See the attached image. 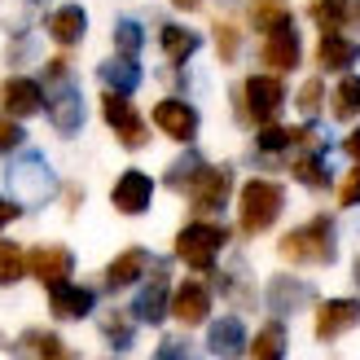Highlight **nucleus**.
Listing matches in <instances>:
<instances>
[{
    "label": "nucleus",
    "mask_w": 360,
    "mask_h": 360,
    "mask_svg": "<svg viewBox=\"0 0 360 360\" xmlns=\"http://www.w3.org/2000/svg\"><path fill=\"white\" fill-rule=\"evenodd\" d=\"M281 259L285 264H312V268H326L338 259V233H334V220L330 215H316V220L290 229L285 238L277 242Z\"/></svg>",
    "instance_id": "nucleus-1"
},
{
    "label": "nucleus",
    "mask_w": 360,
    "mask_h": 360,
    "mask_svg": "<svg viewBox=\"0 0 360 360\" xmlns=\"http://www.w3.org/2000/svg\"><path fill=\"white\" fill-rule=\"evenodd\" d=\"M5 185L13 193V202H22V207H44L53 193H58V176H53L49 167V158L40 150H27V154H18L13 163L5 167Z\"/></svg>",
    "instance_id": "nucleus-2"
},
{
    "label": "nucleus",
    "mask_w": 360,
    "mask_h": 360,
    "mask_svg": "<svg viewBox=\"0 0 360 360\" xmlns=\"http://www.w3.org/2000/svg\"><path fill=\"white\" fill-rule=\"evenodd\" d=\"M285 211V189L277 180H246V189L238 198V220L242 233H268Z\"/></svg>",
    "instance_id": "nucleus-3"
},
{
    "label": "nucleus",
    "mask_w": 360,
    "mask_h": 360,
    "mask_svg": "<svg viewBox=\"0 0 360 360\" xmlns=\"http://www.w3.org/2000/svg\"><path fill=\"white\" fill-rule=\"evenodd\" d=\"M224 242H229V229L224 224H207V220L185 224V229L176 233V259L189 264L193 273H211L215 255L224 250Z\"/></svg>",
    "instance_id": "nucleus-4"
},
{
    "label": "nucleus",
    "mask_w": 360,
    "mask_h": 360,
    "mask_svg": "<svg viewBox=\"0 0 360 360\" xmlns=\"http://www.w3.org/2000/svg\"><path fill=\"white\" fill-rule=\"evenodd\" d=\"M285 105V84L277 75H250L242 84V115L255 123H273Z\"/></svg>",
    "instance_id": "nucleus-5"
},
{
    "label": "nucleus",
    "mask_w": 360,
    "mask_h": 360,
    "mask_svg": "<svg viewBox=\"0 0 360 360\" xmlns=\"http://www.w3.org/2000/svg\"><path fill=\"white\" fill-rule=\"evenodd\" d=\"M172 312V285H167V264L154 259L150 268V281L136 290L132 299V316L141 321V326H163V316Z\"/></svg>",
    "instance_id": "nucleus-6"
},
{
    "label": "nucleus",
    "mask_w": 360,
    "mask_h": 360,
    "mask_svg": "<svg viewBox=\"0 0 360 360\" xmlns=\"http://www.w3.org/2000/svg\"><path fill=\"white\" fill-rule=\"evenodd\" d=\"M101 115H105V123L115 128V136H119L128 150H141V146L150 141L146 119L136 115V105L123 97V93H110V88H105V97H101Z\"/></svg>",
    "instance_id": "nucleus-7"
},
{
    "label": "nucleus",
    "mask_w": 360,
    "mask_h": 360,
    "mask_svg": "<svg viewBox=\"0 0 360 360\" xmlns=\"http://www.w3.org/2000/svg\"><path fill=\"white\" fill-rule=\"evenodd\" d=\"M49 123H53L58 136H75L84 128V97H79V88L70 79L49 88Z\"/></svg>",
    "instance_id": "nucleus-8"
},
{
    "label": "nucleus",
    "mask_w": 360,
    "mask_h": 360,
    "mask_svg": "<svg viewBox=\"0 0 360 360\" xmlns=\"http://www.w3.org/2000/svg\"><path fill=\"white\" fill-rule=\"evenodd\" d=\"M229 189H233V167H207V172L189 185V202H193V211L215 215V211H224Z\"/></svg>",
    "instance_id": "nucleus-9"
},
{
    "label": "nucleus",
    "mask_w": 360,
    "mask_h": 360,
    "mask_svg": "<svg viewBox=\"0 0 360 360\" xmlns=\"http://www.w3.org/2000/svg\"><path fill=\"white\" fill-rule=\"evenodd\" d=\"M154 123H158V132L180 141V146H189V141L198 136V110L189 101H180V97H163L154 105Z\"/></svg>",
    "instance_id": "nucleus-10"
},
{
    "label": "nucleus",
    "mask_w": 360,
    "mask_h": 360,
    "mask_svg": "<svg viewBox=\"0 0 360 360\" xmlns=\"http://www.w3.org/2000/svg\"><path fill=\"white\" fill-rule=\"evenodd\" d=\"M110 202H115V211H123V215H146L150 211V202H154V180L146 176V172H123L119 180H115V189H110Z\"/></svg>",
    "instance_id": "nucleus-11"
},
{
    "label": "nucleus",
    "mask_w": 360,
    "mask_h": 360,
    "mask_svg": "<svg viewBox=\"0 0 360 360\" xmlns=\"http://www.w3.org/2000/svg\"><path fill=\"white\" fill-rule=\"evenodd\" d=\"M299 53H303V40H299V31L290 22V27H277V31L264 35L259 58H264V66L273 70V75H281V70H295L299 66Z\"/></svg>",
    "instance_id": "nucleus-12"
},
{
    "label": "nucleus",
    "mask_w": 360,
    "mask_h": 360,
    "mask_svg": "<svg viewBox=\"0 0 360 360\" xmlns=\"http://www.w3.org/2000/svg\"><path fill=\"white\" fill-rule=\"evenodd\" d=\"M360 326V299H326L316 312V338L321 343H334L338 334H347Z\"/></svg>",
    "instance_id": "nucleus-13"
},
{
    "label": "nucleus",
    "mask_w": 360,
    "mask_h": 360,
    "mask_svg": "<svg viewBox=\"0 0 360 360\" xmlns=\"http://www.w3.org/2000/svg\"><path fill=\"white\" fill-rule=\"evenodd\" d=\"M207 352L220 356V360L246 356V352H250V338H246L242 316H220V321H211V330H207Z\"/></svg>",
    "instance_id": "nucleus-14"
},
{
    "label": "nucleus",
    "mask_w": 360,
    "mask_h": 360,
    "mask_svg": "<svg viewBox=\"0 0 360 360\" xmlns=\"http://www.w3.org/2000/svg\"><path fill=\"white\" fill-rule=\"evenodd\" d=\"M93 308H97V295L88 285H70V281L49 285V312L58 321H84Z\"/></svg>",
    "instance_id": "nucleus-15"
},
{
    "label": "nucleus",
    "mask_w": 360,
    "mask_h": 360,
    "mask_svg": "<svg viewBox=\"0 0 360 360\" xmlns=\"http://www.w3.org/2000/svg\"><path fill=\"white\" fill-rule=\"evenodd\" d=\"M264 299H268V312L290 316V312H299V308H303V303H312V299H316V290H312L308 281H299V277H268Z\"/></svg>",
    "instance_id": "nucleus-16"
},
{
    "label": "nucleus",
    "mask_w": 360,
    "mask_h": 360,
    "mask_svg": "<svg viewBox=\"0 0 360 360\" xmlns=\"http://www.w3.org/2000/svg\"><path fill=\"white\" fill-rule=\"evenodd\" d=\"M0 101H5V115L31 119L35 110H44V88L35 79H27V75H13V79H5V88H0Z\"/></svg>",
    "instance_id": "nucleus-17"
},
{
    "label": "nucleus",
    "mask_w": 360,
    "mask_h": 360,
    "mask_svg": "<svg viewBox=\"0 0 360 360\" xmlns=\"http://www.w3.org/2000/svg\"><path fill=\"white\" fill-rule=\"evenodd\" d=\"M70 268H75V255H70L66 246H35L27 255V273L40 277L44 285H58L70 277Z\"/></svg>",
    "instance_id": "nucleus-18"
},
{
    "label": "nucleus",
    "mask_w": 360,
    "mask_h": 360,
    "mask_svg": "<svg viewBox=\"0 0 360 360\" xmlns=\"http://www.w3.org/2000/svg\"><path fill=\"white\" fill-rule=\"evenodd\" d=\"M154 268L150 259V250H141V246H128L123 255L110 259V268H105V290H128L132 281H141Z\"/></svg>",
    "instance_id": "nucleus-19"
},
{
    "label": "nucleus",
    "mask_w": 360,
    "mask_h": 360,
    "mask_svg": "<svg viewBox=\"0 0 360 360\" xmlns=\"http://www.w3.org/2000/svg\"><path fill=\"white\" fill-rule=\"evenodd\" d=\"M172 316L180 321V326H202V321L211 316V290L202 281H185L172 295Z\"/></svg>",
    "instance_id": "nucleus-20"
},
{
    "label": "nucleus",
    "mask_w": 360,
    "mask_h": 360,
    "mask_svg": "<svg viewBox=\"0 0 360 360\" xmlns=\"http://www.w3.org/2000/svg\"><path fill=\"white\" fill-rule=\"evenodd\" d=\"M44 27H49V40H53V44L70 49V44H79V40H84V31H88V13H84V5H58V9L44 18Z\"/></svg>",
    "instance_id": "nucleus-21"
},
{
    "label": "nucleus",
    "mask_w": 360,
    "mask_h": 360,
    "mask_svg": "<svg viewBox=\"0 0 360 360\" xmlns=\"http://www.w3.org/2000/svg\"><path fill=\"white\" fill-rule=\"evenodd\" d=\"M316 62H321V70H330V75L352 70L360 62V44L347 40V35H338V31H326L321 35V49H316Z\"/></svg>",
    "instance_id": "nucleus-22"
},
{
    "label": "nucleus",
    "mask_w": 360,
    "mask_h": 360,
    "mask_svg": "<svg viewBox=\"0 0 360 360\" xmlns=\"http://www.w3.org/2000/svg\"><path fill=\"white\" fill-rule=\"evenodd\" d=\"M18 360H75V352L49 330H27L18 338Z\"/></svg>",
    "instance_id": "nucleus-23"
},
{
    "label": "nucleus",
    "mask_w": 360,
    "mask_h": 360,
    "mask_svg": "<svg viewBox=\"0 0 360 360\" xmlns=\"http://www.w3.org/2000/svg\"><path fill=\"white\" fill-rule=\"evenodd\" d=\"M97 79L110 88V93H123V97H132L136 88H141V66H136V58H110V62H101L97 66Z\"/></svg>",
    "instance_id": "nucleus-24"
},
{
    "label": "nucleus",
    "mask_w": 360,
    "mask_h": 360,
    "mask_svg": "<svg viewBox=\"0 0 360 360\" xmlns=\"http://www.w3.org/2000/svg\"><path fill=\"white\" fill-rule=\"evenodd\" d=\"M158 44H163L167 62L185 66V62L193 58V53H198V44H202V35H198V31H189V27H176V22H167V27H158Z\"/></svg>",
    "instance_id": "nucleus-25"
},
{
    "label": "nucleus",
    "mask_w": 360,
    "mask_h": 360,
    "mask_svg": "<svg viewBox=\"0 0 360 360\" xmlns=\"http://www.w3.org/2000/svg\"><path fill=\"white\" fill-rule=\"evenodd\" d=\"M295 180H303L308 189H330V146L303 150V158H295Z\"/></svg>",
    "instance_id": "nucleus-26"
},
{
    "label": "nucleus",
    "mask_w": 360,
    "mask_h": 360,
    "mask_svg": "<svg viewBox=\"0 0 360 360\" xmlns=\"http://www.w3.org/2000/svg\"><path fill=\"white\" fill-rule=\"evenodd\" d=\"M250 27L264 35L277 27H290V0H250Z\"/></svg>",
    "instance_id": "nucleus-27"
},
{
    "label": "nucleus",
    "mask_w": 360,
    "mask_h": 360,
    "mask_svg": "<svg viewBox=\"0 0 360 360\" xmlns=\"http://www.w3.org/2000/svg\"><path fill=\"white\" fill-rule=\"evenodd\" d=\"M250 360H285V326L268 321V326L250 338Z\"/></svg>",
    "instance_id": "nucleus-28"
},
{
    "label": "nucleus",
    "mask_w": 360,
    "mask_h": 360,
    "mask_svg": "<svg viewBox=\"0 0 360 360\" xmlns=\"http://www.w3.org/2000/svg\"><path fill=\"white\" fill-rule=\"evenodd\" d=\"M202 172H207V163H202V154H198V150H189V154H180L176 163L167 167V176H163V180H167L172 189H180V193H189V185H193V180L202 176Z\"/></svg>",
    "instance_id": "nucleus-29"
},
{
    "label": "nucleus",
    "mask_w": 360,
    "mask_h": 360,
    "mask_svg": "<svg viewBox=\"0 0 360 360\" xmlns=\"http://www.w3.org/2000/svg\"><path fill=\"white\" fill-rule=\"evenodd\" d=\"M330 110L334 119H356L360 115V75H343L334 88V97H330Z\"/></svg>",
    "instance_id": "nucleus-30"
},
{
    "label": "nucleus",
    "mask_w": 360,
    "mask_h": 360,
    "mask_svg": "<svg viewBox=\"0 0 360 360\" xmlns=\"http://www.w3.org/2000/svg\"><path fill=\"white\" fill-rule=\"evenodd\" d=\"M101 334H105V343H110L115 352H128L132 347V321L128 316H123V312H105L101 316Z\"/></svg>",
    "instance_id": "nucleus-31"
},
{
    "label": "nucleus",
    "mask_w": 360,
    "mask_h": 360,
    "mask_svg": "<svg viewBox=\"0 0 360 360\" xmlns=\"http://www.w3.org/2000/svg\"><path fill=\"white\" fill-rule=\"evenodd\" d=\"M22 273H27V255H22V246L0 242V285L22 281Z\"/></svg>",
    "instance_id": "nucleus-32"
},
{
    "label": "nucleus",
    "mask_w": 360,
    "mask_h": 360,
    "mask_svg": "<svg viewBox=\"0 0 360 360\" xmlns=\"http://www.w3.org/2000/svg\"><path fill=\"white\" fill-rule=\"evenodd\" d=\"M312 18L326 31H338L352 18V5H347V0H312Z\"/></svg>",
    "instance_id": "nucleus-33"
},
{
    "label": "nucleus",
    "mask_w": 360,
    "mask_h": 360,
    "mask_svg": "<svg viewBox=\"0 0 360 360\" xmlns=\"http://www.w3.org/2000/svg\"><path fill=\"white\" fill-rule=\"evenodd\" d=\"M141 40H146V31H141L136 18H119V22H115V49L123 53V58H136Z\"/></svg>",
    "instance_id": "nucleus-34"
},
{
    "label": "nucleus",
    "mask_w": 360,
    "mask_h": 360,
    "mask_svg": "<svg viewBox=\"0 0 360 360\" xmlns=\"http://www.w3.org/2000/svg\"><path fill=\"white\" fill-rule=\"evenodd\" d=\"M27 22H31V0H0V27L27 35Z\"/></svg>",
    "instance_id": "nucleus-35"
},
{
    "label": "nucleus",
    "mask_w": 360,
    "mask_h": 360,
    "mask_svg": "<svg viewBox=\"0 0 360 360\" xmlns=\"http://www.w3.org/2000/svg\"><path fill=\"white\" fill-rule=\"evenodd\" d=\"M290 146H295V132L277 128V123H264L259 136H255V150L259 154H281V150H290Z\"/></svg>",
    "instance_id": "nucleus-36"
},
{
    "label": "nucleus",
    "mask_w": 360,
    "mask_h": 360,
    "mask_svg": "<svg viewBox=\"0 0 360 360\" xmlns=\"http://www.w3.org/2000/svg\"><path fill=\"white\" fill-rule=\"evenodd\" d=\"M154 360H202V352H198L189 338H163V343H158V352H154Z\"/></svg>",
    "instance_id": "nucleus-37"
},
{
    "label": "nucleus",
    "mask_w": 360,
    "mask_h": 360,
    "mask_svg": "<svg viewBox=\"0 0 360 360\" xmlns=\"http://www.w3.org/2000/svg\"><path fill=\"white\" fill-rule=\"evenodd\" d=\"M215 49H220V58H224V62H233V58H238V49H242V35H238V27H229V22H215Z\"/></svg>",
    "instance_id": "nucleus-38"
},
{
    "label": "nucleus",
    "mask_w": 360,
    "mask_h": 360,
    "mask_svg": "<svg viewBox=\"0 0 360 360\" xmlns=\"http://www.w3.org/2000/svg\"><path fill=\"white\" fill-rule=\"evenodd\" d=\"M22 123H18L13 115H0V154H13L18 146H22Z\"/></svg>",
    "instance_id": "nucleus-39"
},
{
    "label": "nucleus",
    "mask_w": 360,
    "mask_h": 360,
    "mask_svg": "<svg viewBox=\"0 0 360 360\" xmlns=\"http://www.w3.org/2000/svg\"><path fill=\"white\" fill-rule=\"evenodd\" d=\"M220 290H224L229 299H238V303H255V299H250V285H246V268H238V273H224V277H220Z\"/></svg>",
    "instance_id": "nucleus-40"
},
{
    "label": "nucleus",
    "mask_w": 360,
    "mask_h": 360,
    "mask_svg": "<svg viewBox=\"0 0 360 360\" xmlns=\"http://www.w3.org/2000/svg\"><path fill=\"white\" fill-rule=\"evenodd\" d=\"M316 110H321V79H308L299 88V115L303 119H316Z\"/></svg>",
    "instance_id": "nucleus-41"
},
{
    "label": "nucleus",
    "mask_w": 360,
    "mask_h": 360,
    "mask_svg": "<svg viewBox=\"0 0 360 360\" xmlns=\"http://www.w3.org/2000/svg\"><path fill=\"white\" fill-rule=\"evenodd\" d=\"M338 202H343V207H360V163H356V172H347L343 185H338Z\"/></svg>",
    "instance_id": "nucleus-42"
},
{
    "label": "nucleus",
    "mask_w": 360,
    "mask_h": 360,
    "mask_svg": "<svg viewBox=\"0 0 360 360\" xmlns=\"http://www.w3.org/2000/svg\"><path fill=\"white\" fill-rule=\"evenodd\" d=\"M5 58H9V66H18V62H31V58H35V44L27 40V35H18V40L9 44V53H5Z\"/></svg>",
    "instance_id": "nucleus-43"
},
{
    "label": "nucleus",
    "mask_w": 360,
    "mask_h": 360,
    "mask_svg": "<svg viewBox=\"0 0 360 360\" xmlns=\"http://www.w3.org/2000/svg\"><path fill=\"white\" fill-rule=\"evenodd\" d=\"M18 215H22V202H9V198H0V229L13 224Z\"/></svg>",
    "instance_id": "nucleus-44"
},
{
    "label": "nucleus",
    "mask_w": 360,
    "mask_h": 360,
    "mask_svg": "<svg viewBox=\"0 0 360 360\" xmlns=\"http://www.w3.org/2000/svg\"><path fill=\"white\" fill-rule=\"evenodd\" d=\"M343 150H347V154L356 158V163H360V128H356V132H352V136L343 141Z\"/></svg>",
    "instance_id": "nucleus-45"
},
{
    "label": "nucleus",
    "mask_w": 360,
    "mask_h": 360,
    "mask_svg": "<svg viewBox=\"0 0 360 360\" xmlns=\"http://www.w3.org/2000/svg\"><path fill=\"white\" fill-rule=\"evenodd\" d=\"M172 5H176V9H198L202 0H172Z\"/></svg>",
    "instance_id": "nucleus-46"
},
{
    "label": "nucleus",
    "mask_w": 360,
    "mask_h": 360,
    "mask_svg": "<svg viewBox=\"0 0 360 360\" xmlns=\"http://www.w3.org/2000/svg\"><path fill=\"white\" fill-rule=\"evenodd\" d=\"M352 18H356V27H360V0H356V5H352Z\"/></svg>",
    "instance_id": "nucleus-47"
},
{
    "label": "nucleus",
    "mask_w": 360,
    "mask_h": 360,
    "mask_svg": "<svg viewBox=\"0 0 360 360\" xmlns=\"http://www.w3.org/2000/svg\"><path fill=\"white\" fill-rule=\"evenodd\" d=\"M352 277H356V285H360V255H356V268H352Z\"/></svg>",
    "instance_id": "nucleus-48"
}]
</instances>
